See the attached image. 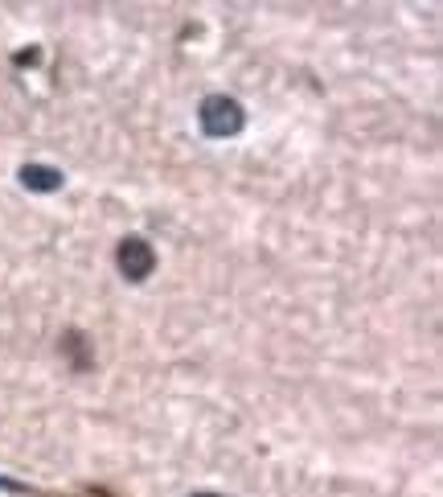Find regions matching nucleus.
I'll return each mask as SVG.
<instances>
[{"instance_id": "f257e3e1", "label": "nucleus", "mask_w": 443, "mask_h": 497, "mask_svg": "<svg viewBox=\"0 0 443 497\" xmlns=\"http://www.w3.org/2000/svg\"><path fill=\"white\" fill-rule=\"evenodd\" d=\"M197 119H201L205 136H213V140H226V136L242 132V108L230 95H210L201 103V111H197Z\"/></svg>"}, {"instance_id": "f03ea898", "label": "nucleus", "mask_w": 443, "mask_h": 497, "mask_svg": "<svg viewBox=\"0 0 443 497\" xmlns=\"http://www.w3.org/2000/svg\"><path fill=\"white\" fill-rule=\"evenodd\" d=\"M119 267L128 280H148L156 267V251L144 239H123L119 243Z\"/></svg>"}, {"instance_id": "7ed1b4c3", "label": "nucleus", "mask_w": 443, "mask_h": 497, "mask_svg": "<svg viewBox=\"0 0 443 497\" xmlns=\"http://www.w3.org/2000/svg\"><path fill=\"white\" fill-rule=\"evenodd\" d=\"M21 181L29 185V190H57V185H62V173H57V169H46V165H25Z\"/></svg>"}, {"instance_id": "20e7f679", "label": "nucleus", "mask_w": 443, "mask_h": 497, "mask_svg": "<svg viewBox=\"0 0 443 497\" xmlns=\"http://www.w3.org/2000/svg\"><path fill=\"white\" fill-rule=\"evenodd\" d=\"M197 497H213V493H197Z\"/></svg>"}]
</instances>
